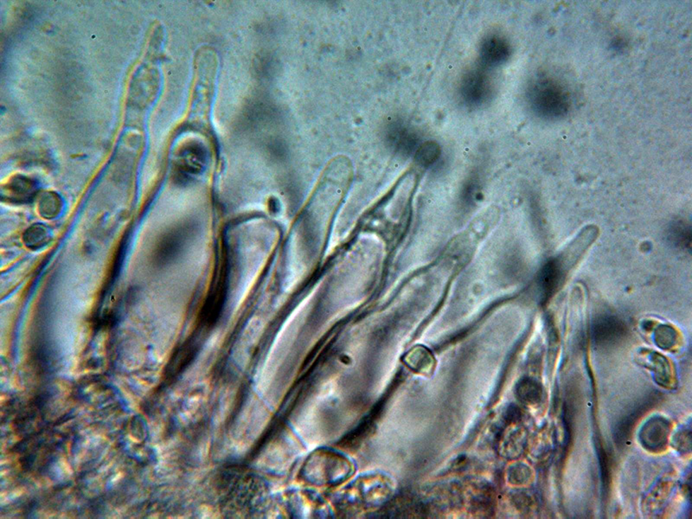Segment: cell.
I'll use <instances>...</instances> for the list:
<instances>
[{
    "label": "cell",
    "instance_id": "obj_1",
    "mask_svg": "<svg viewBox=\"0 0 692 519\" xmlns=\"http://www.w3.org/2000/svg\"><path fill=\"white\" fill-rule=\"evenodd\" d=\"M528 99L534 113L545 119L561 118L570 107L569 94L552 80L536 81L529 88Z\"/></svg>",
    "mask_w": 692,
    "mask_h": 519
},
{
    "label": "cell",
    "instance_id": "obj_2",
    "mask_svg": "<svg viewBox=\"0 0 692 519\" xmlns=\"http://www.w3.org/2000/svg\"><path fill=\"white\" fill-rule=\"evenodd\" d=\"M661 398L662 397L659 393L648 395L647 397L638 402L635 407H633L631 410L625 414L621 420H618L614 432V441H616L618 448L626 446V444L631 439L632 433L638 421L645 416V414H647L653 407L659 404Z\"/></svg>",
    "mask_w": 692,
    "mask_h": 519
},
{
    "label": "cell",
    "instance_id": "obj_3",
    "mask_svg": "<svg viewBox=\"0 0 692 519\" xmlns=\"http://www.w3.org/2000/svg\"><path fill=\"white\" fill-rule=\"evenodd\" d=\"M671 431V422L666 418L652 417L640 429V443L647 451L659 454L666 450Z\"/></svg>",
    "mask_w": 692,
    "mask_h": 519
},
{
    "label": "cell",
    "instance_id": "obj_4",
    "mask_svg": "<svg viewBox=\"0 0 692 519\" xmlns=\"http://www.w3.org/2000/svg\"><path fill=\"white\" fill-rule=\"evenodd\" d=\"M490 92L489 77L482 69H473L464 76L461 93L463 100L469 105H481L488 98Z\"/></svg>",
    "mask_w": 692,
    "mask_h": 519
},
{
    "label": "cell",
    "instance_id": "obj_5",
    "mask_svg": "<svg viewBox=\"0 0 692 519\" xmlns=\"http://www.w3.org/2000/svg\"><path fill=\"white\" fill-rule=\"evenodd\" d=\"M37 192L36 181L26 176L18 175L2 185L1 199L3 202L27 204L33 202Z\"/></svg>",
    "mask_w": 692,
    "mask_h": 519
},
{
    "label": "cell",
    "instance_id": "obj_6",
    "mask_svg": "<svg viewBox=\"0 0 692 519\" xmlns=\"http://www.w3.org/2000/svg\"><path fill=\"white\" fill-rule=\"evenodd\" d=\"M628 328L621 320L614 316H602L594 321L593 339L595 344L601 347L614 346L623 339Z\"/></svg>",
    "mask_w": 692,
    "mask_h": 519
},
{
    "label": "cell",
    "instance_id": "obj_7",
    "mask_svg": "<svg viewBox=\"0 0 692 519\" xmlns=\"http://www.w3.org/2000/svg\"><path fill=\"white\" fill-rule=\"evenodd\" d=\"M640 365L650 370L655 381L661 387L672 389L676 385V378L674 369L669 360L663 355L655 351H647L640 356Z\"/></svg>",
    "mask_w": 692,
    "mask_h": 519
},
{
    "label": "cell",
    "instance_id": "obj_8",
    "mask_svg": "<svg viewBox=\"0 0 692 519\" xmlns=\"http://www.w3.org/2000/svg\"><path fill=\"white\" fill-rule=\"evenodd\" d=\"M511 54V49L504 38L490 36L483 41L481 46V57L483 63L488 66L504 64Z\"/></svg>",
    "mask_w": 692,
    "mask_h": 519
},
{
    "label": "cell",
    "instance_id": "obj_9",
    "mask_svg": "<svg viewBox=\"0 0 692 519\" xmlns=\"http://www.w3.org/2000/svg\"><path fill=\"white\" fill-rule=\"evenodd\" d=\"M388 141L397 152L407 155L416 148L418 138L401 124L395 123L389 130Z\"/></svg>",
    "mask_w": 692,
    "mask_h": 519
},
{
    "label": "cell",
    "instance_id": "obj_10",
    "mask_svg": "<svg viewBox=\"0 0 692 519\" xmlns=\"http://www.w3.org/2000/svg\"><path fill=\"white\" fill-rule=\"evenodd\" d=\"M182 243V234L180 231L171 232L160 240V243L156 250L153 259L157 265L163 266L168 264L170 261L175 257L177 252L180 251Z\"/></svg>",
    "mask_w": 692,
    "mask_h": 519
},
{
    "label": "cell",
    "instance_id": "obj_11",
    "mask_svg": "<svg viewBox=\"0 0 692 519\" xmlns=\"http://www.w3.org/2000/svg\"><path fill=\"white\" fill-rule=\"evenodd\" d=\"M516 394L521 402L529 405L540 404L544 396L542 385L532 378L525 377L517 383Z\"/></svg>",
    "mask_w": 692,
    "mask_h": 519
},
{
    "label": "cell",
    "instance_id": "obj_12",
    "mask_svg": "<svg viewBox=\"0 0 692 519\" xmlns=\"http://www.w3.org/2000/svg\"><path fill=\"white\" fill-rule=\"evenodd\" d=\"M52 238L48 227L36 223L29 227L23 235L25 245L30 250H37L47 245Z\"/></svg>",
    "mask_w": 692,
    "mask_h": 519
},
{
    "label": "cell",
    "instance_id": "obj_13",
    "mask_svg": "<svg viewBox=\"0 0 692 519\" xmlns=\"http://www.w3.org/2000/svg\"><path fill=\"white\" fill-rule=\"evenodd\" d=\"M37 209L42 218L48 220L55 219L61 212L63 201L56 192H46L40 197Z\"/></svg>",
    "mask_w": 692,
    "mask_h": 519
},
{
    "label": "cell",
    "instance_id": "obj_14",
    "mask_svg": "<svg viewBox=\"0 0 692 519\" xmlns=\"http://www.w3.org/2000/svg\"><path fill=\"white\" fill-rule=\"evenodd\" d=\"M655 339L661 349L671 350L678 344L679 333L670 325H662L656 329Z\"/></svg>",
    "mask_w": 692,
    "mask_h": 519
},
{
    "label": "cell",
    "instance_id": "obj_15",
    "mask_svg": "<svg viewBox=\"0 0 692 519\" xmlns=\"http://www.w3.org/2000/svg\"><path fill=\"white\" fill-rule=\"evenodd\" d=\"M440 148L435 142H425L416 151V161L421 165H428L439 158Z\"/></svg>",
    "mask_w": 692,
    "mask_h": 519
},
{
    "label": "cell",
    "instance_id": "obj_16",
    "mask_svg": "<svg viewBox=\"0 0 692 519\" xmlns=\"http://www.w3.org/2000/svg\"><path fill=\"white\" fill-rule=\"evenodd\" d=\"M127 236H125V238H124L121 243V245L119 246L117 252H116L113 265H112L110 277H108V280L106 282L105 292L107 291V288H111V286L113 285L114 281L116 280V277H117L119 274V270H121L124 255H125L126 253L127 243Z\"/></svg>",
    "mask_w": 692,
    "mask_h": 519
},
{
    "label": "cell",
    "instance_id": "obj_17",
    "mask_svg": "<svg viewBox=\"0 0 692 519\" xmlns=\"http://www.w3.org/2000/svg\"><path fill=\"white\" fill-rule=\"evenodd\" d=\"M672 445L681 454H690L691 451V430L684 428L679 430L672 439Z\"/></svg>",
    "mask_w": 692,
    "mask_h": 519
},
{
    "label": "cell",
    "instance_id": "obj_18",
    "mask_svg": "<svg viewBox=\"0 0 692 519\" xmlns=\"http://www.w3.org/2000/svg\"><path fill=\"white\" fill-rule=\"evenodd\" d=\"M598 447V455L599 460H600L603 490H604L605 494H608L610 483L609 459L608 455H606L605 449L602 446V444L599 445Z\"/></svg>",
    "mask_w": 692,
    "mask_h": 519
},
{
    "label": "cell",
    "instance_id": "obj_19",
    "mask_svg": "<svg viewBox=\"0 0 692 519\" xmlns=\"http://www.w3.org/2000/svg\"><path fill=\"white\" fill-rule=\"evenodd\" d=\"M672 239L679 245H686L687 240L691 242V228L686 224L678 223L672 227ZM690 244V243H689Z\"/></svg>",
    "mask_w": 692,
    "mask_h": 519
},
{
    "label": "cell",
    "instance_id": "obj_20",
    "mask_svg": "<svg viewBox=\"0 0 692 519\" xmlns=\"http://www.w3.org/2000/svg\"><path fill=\"white\" fill-rule=\"evenodd\" d=\"M532 471L524 465H519L516 468H513L511 472L512 482L515 484H524L531 478Z\"/></svg>",
    "mask_w": 692,
    "mask_h": 519
}]
</instances>
